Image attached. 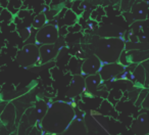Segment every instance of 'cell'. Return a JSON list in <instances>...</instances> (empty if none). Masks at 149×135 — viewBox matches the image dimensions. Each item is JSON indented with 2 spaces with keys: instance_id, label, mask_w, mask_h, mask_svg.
<instances>
[{
  "instance_id": "6da1fadb",
  "label": "cell",
  "mask_w": 149,
  "mask_h": 135,
  "mask_svg": "<svg viewBox=\"0 0 149 135\" xmlns=\"http://www.w3.org/2000/svg\"><path fill=\"white\" fill-rule=\"evenodd\" d=\"M76 117L74 106L66 101H54L48 106L40 126L50 134H62Z\"/></svg>"
},
{
  "instance_id": "7a4b0ae2",
  "label": "cell",
  "mask_w": 149,
  "mask_h": 135,
  "mask_svg": "<svg viewBox=\"0 0 149 135\" xmlns=\"http://www.w3.org/2000/svg\"><path fill=\"white\" fill-rule=\"evenodd\" d=\"M126 41L122 37H99L91 43V49L103 64L116 62L125 50Z\"/></svg>"
},
{
  "instance_id": "3957f363",
  "label": "cell",
  "mask_w": 149,
  "mask_h": 135,
  "mask_svg": "<svg viewBox=\"0 0 149 135\" xmlns=\"http://www.w3.org/2000/svg\"><path fill=\"white\" fill-rule=\"evenodd\" d=\"M15 62L23 68H31L39 64V45L28 43L19 50Z\"/></svg>"
},
{
  "instance_id": "277c9868",
  "label": "cell",
  "mask_w": 149,
  "mask_h": 135,
  "mask_svg": "<svg viewBox=\"0 0 149 135\" xmlns=\"http://www.w3.org/2000/svg\"><path fill=\"white\" fill-rule=\"evenodd\" d=\"M59 39V30L55 25L46 24L42 28L37 30L35 35V43L37 45L43 44H54Z\"/></svg>"
},
{
  "instance_id": "5b68a950",
  "label": "cell",
  "mask_w": 149,
  "mask_h": 135,
  "mask_svg": "<svg viewBox=\"0 0 149 135\" xmlns=\"http://www.w3.org/2000/svg\"><path fill=\"white\" fill-rule=\"evenodd\" d=\"M126 69L127 66L122 64L120 62H106V64H102L99 75L101 76L103 82L112 81V80H116V78L120 75Z\"/></svg>"
},
{
  "instance_id": "8992f818",
  "label": "cell",
  "mask_w": 149,
  "mask_h": 135,
  "mask_svg": "<svg viewBox=\"0 0 149 135\" xmlns=\"http://www.w3.org/2000/svg\"><path fill=\"white\" fill-rule=\"evenodd\" d=\"M59 51V45L57 42L54 44H43L39 46V64H45L53 60Z\"/></svg>"
},
{
  "instance_id": "52a82bcc",
  "label": "cell",
  "mask_w": 149,
  "mask_h": 135,
  "mask_svg": "<svg viewBox=\"0 0 149 135\" xmlns=\"http://www.w3.org/2000/svg\"><path fill=\"white\" fill-rule=\"evenodd\" d=\"M103 62L99 59L97 55L92 53L89 55L81 66V73L83 76L93 75V74L99 73Z\"/></svg>"
},
{
  "instance_id": "ba28073f",
  "label": "cell",
  "mask_w": 149,
  "mask_h": 135,
  "mask_svg": "<svg viewBox=\"0 0 149 135\" xmlns=\"http://www.w3.org/2000/svg\"><path fill=\"white\" fill-rule=\"evenodd\" d=\"M86 90L85 85V78H83L82 75H77L72 78V82L70 84V87L68 89V97L74 98L76 96L80 95Z\"/></svg>"
},
{
  "instance_id": "9c48e42d",
  "label": "cell",
  "mask_w": 149,
  "mask_h": 135,
  "mask_svg": "<svg viewBox=\"0 0 149 135\" xmlns=\"http://www.w3.org/2000/svg\"><path fill=\"white\" fill-rule=\"evenodd\" d=\"M102 83H103V81H102V78L99 75V73L85 76L86 91L88 93H91L92 95H99L98 90H99Z\"/></svg>"
},
{
  "instance_id": "30bf717a",
  "label": "cell",
  "mask_w": 149,
  "mask_h": 135,
  "mask_svg": "<svg viewBox=\"0 0 149 135\" xmlns=\"http://www.w3.org/2000/svg\"><path fill=\"white\" fill-rule=\"evenodd\" d=\"M65 134H87L88 129L84 118L82 117H74V120L70 122L66 130L64 131Z\"/></svg>"
},
{
  "instance_id": "8fae6325",
  "label": "cell",
  "mask_w": 149,
  "mask_h": 135,
  "mask_svg": "<svg viewBox=\"0 0 149 135\" xmlns=\"http://www.w3.org/2000/svg\"><path fill=\"white\" fill-rule=\"evenodd\" d=\"M131 80L136 87H145L146 71L142 64H137L135 69L131 72Z\"/></svg>"
},
{
  "instance_id": "7c38bea8",
  "label": "cell",
  "mask_w": 149,
  "mask_h": 135,
  "mask_svg": "<svg viewBox=\"0 0 149 135\" xmlns=\"http://www.w3.org/2000/svg\"><path fill=\"white\" fill-rule=\"evenodd\" d=\"M131 130L136 134H146L149 132V120L147 115H140L131 126Z\"/></svg>"
},
{
  "instance_id": "4fadbf2b",
  "label": "cell",
  "mask_w": 149,
  "mask_h": 135,
  "mask_svg": "<svg viewBox=\"0 0 149 135\" xmlns=\"http://www.w3.org/2000/svg\"><path fill=\"white\" fill-rule=\"evenodd\" d=\"M149 5L144 1L134 3L130 11L134 21H144L146 19V11Z\"/></svg>"
},
{
  "instance_id": "5bb4252c",
  "label": "cell",
  "mask_w": 149,
  "mask_h": 135,
  "mask_svg": "<svg viewBox=\"0 0 149 135\" xmlns=\"http://www.w3.org/2000/svg\"><path fill=\"white\" fill-rule=\"evenodd\" d=\"M48 106H48L45 101H43V100H39V101L35 104L34 111H35V114H36V117H37L38 121H41L42 118L45 116Z\"/></svg>"
},
{
  "instance_id": "9a60e30c",
  "label": "cell",
  "mask_w": 149,
  "mask_h": 135,
  "mask_svg": "<svg viewBox=\"0 0 149 135\" xmlns=\"http://www.w3.org/2000/svg\"><path fill=\"white\" fill-rule=\"evenodd\" d=\"M46 24H48L47 17H46V15L44 13H40L34 17L33 22H32V27L35 30H38L43 27V26H45Z\"/></svg>"
},
{
  "instance_id": "2e32d148",
  "label": "cell",
  "mask_w": 149,
  "mask_h": 135,
  "mask_svg": "<svg viewBox=\"0 0 149 135\" xmlns=\"http://www.w3.org/2000/svg\"><path fill=\"white\" fill-rule=\"evenodd\" d=\"M22 5H23V1H22V0H9V4H8V6H7V9H8L13 15H15V13H19Z\"/></svg>"
},
{
  "instance_id": "e0dca14e",
  "label": "cell",
  "mask_w": 149,
  "mask_h": 135,
  "mask_svg": "<svg viewBox=\"0 0 149 135\" xmlns=\"http://www.w3.org/2000/svg\"><path fill=\"white\" fill-rule=\"evenodd\" d=\"M64 22L68 26H72L74 24L77 23V20H78V17L77 15L74 13H72V10H66L65 13V15H64Z\"/></svg>"
},
{
  "instance_id": "ac0fdd59",
  "label": "cell",
  "mask_w": 149,
  "mask_h": 135,
  "mask_svg": "<svg viewBox=\"0 0 149 135\" xmlns=\"http://www.w3.org/2000/svg\"><path fill=\"white\" fill-rule=\"evenodd\" d=\"M148 91H149V88H147V87H142V88H141V90L139 91L138 96H137V99L135 100V106H141V104H142V101L144 100L145 96L147 95Z\"/></svg>"
},
{
  "instance_id": "d6986e66",
  "label": "cell",
  "mask_w": 149,
  "mask_h": 135,
  "mask_svg": "<svg viewBox=\"0 0 149 135\" xmlns=\"http://www.w3.org/2000/svg\"><path fill=\"white\" fill-rule=\"evenodd\" d=\"M13 19V15L7 8L3 9L0 13V22H6V23H11Z\"/></svg>"
},
{
  "instance_id": "ffe728a7",
  "label": "cell",
  "mask_w": 149,
  "mask_h": 135,
  "mask_svg": "<svg viewBox=\"0 0 149 135\" xmlns=\"http://www.w3.org/2000/svg\"><path fill=\"white\" fill-rule=\"evenodd\" d=\"M33 30H34L33 27H28V28H25V29H22L21 31H19V36H21V38L24 41H26L27 39L31 38V36H33V34H32Z\"/></svg>"
},
{
  "instance_id": "44dd1931",
  "label": "cell",
  "mask_w": 149,
  "mask_h": 135,
  "mask_svg": "<svg viewBox=\"0 0 149 135\" xmlns=\"http://www.w3.org/2000/svg\"><path fill=\"white\" fill-rule=\"evenodd\" d=\"M141 108H142L143 110H148L149 111V91H148V93H147V95L145 96V98L142 101V104H141Z\"/></svg>"
},
{
  "instance_id": "7402d4cb",
  "label": "cell",
  "mask_w": 149,
  "mask_h": 135,
  "mask_svg": "<svg viewBox=\"0 0 149 135\" xmlns=\"http://www.w3.org/2000/svg\"><path fill=\"white\" fill-rule=\"evenodd\" d=\"M68 32H79V31H81V26H80L79 24L76 23L72 26H68Z\"/></svg>"
},
{
  "instance_id": "603a6c76",
  "label": "cell",
  "mask_w": 149,
  "mask_h": 135,
  "mask_svg": "<svg viewBox=\"0 0 149 135\" xmlns=\"http://www.w3.org/2000/svg\"><path fill=\"white\" fill-rule=\"evenodd\" d=\"M146 62H149V59H147V60H146Z\"/></svg>"
},
{
  "instance_id": "cb8c5ba5",
  "label": "cell",
  "mask_w": 149,
  "mask_h": 135,
  "mask_svg": "<svg viewBox=\"0 0 149 135\" xmlns=\"http://www.w3.org/2000/svg\"><path fill=\"white\" fill-rule=\"evenodd\" d=\"M147 87H148V88H149V84H148V86H147Z\"/></svg>"
}]
</instances>
